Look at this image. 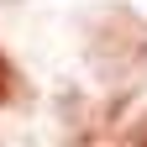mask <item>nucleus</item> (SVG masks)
<instances>
[{
    "label": "nucleus",
    "instance_id": "obj_1",
    "mask_svg": "<svg viewBox=\"0 0 147 147\" xmlns=\"http://www.w3.org/2000/svg\"><path fill=\"white\" fill-rule=\"evenodd\" d=\"M16 95H21V79H16V63L5 58V53H0V105H5V100H16Z\"/></svg>",
    "mask_w": 147,
    "mask_h": 147
},
{
    "label": "nucleus",
    "instance_id": "obj_2",
    "mask_svg": "<svg viewBox=\"0 0 147 147\" xmlns=\"http://www.w3.org/2000/svg\"><path fill=\"white\" fill-rule=\"evenodd\" d=\"M126 147H147V116L137 121V131H131V142H126Z\"/></svg>",
    "mask_w": 147,
    "mask_h": 147
}]
</instances>
